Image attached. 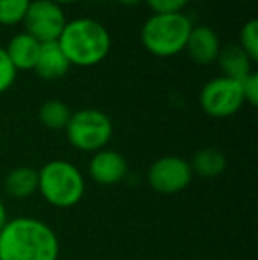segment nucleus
I'll use <instances>...</instances> for the list:
<instances>
[{
	"label": "nucleus",
	"instance_id": "nucleus-1",
	"mask_svg": "<svg viewBox=\"0 0 258 260\" xmlns=\"http://www.w3.org/2000/svg\"><path fill=\"white\" fill-rule=\"evenodd\" d=\"M59 239L46 223L34 218L7 221L0 232V260H57Z\"/></svg>",
	"mask_w": 258,
	"mask_h": 260
},
{
	"label": "nucleus",
	"instance_id": "nucleus-2",
	"mask_svg": "<svg viewBox=\"0 0 258 260\" xmlns=\"http://www.w3.org/2000/svg\"><path fill=\"white\" fill-rule=\"evenodd\" d=\"M59 46L76 68H94L108 57L112 50V36L101 21L94 18H75L67 20Z\"/></svg>",
	"mask_w": 258,
	"mask_h": 260
},
{
	"label": "nucleus",
	"instance_id": "nucleus-3",
	"mask_svg": "<svg viewBox=\"0 0 258 260\" xmlns=\"http://www.w3.org/2000/svg\"><path fill=\"white\" fill-rule=\"evenodd\" d=\"M191 28L193 21L186 13L151 14L141 25L140 41L151 55L170 58L186 50Z\"/></svg>",
	"mask_w": 258,
	"mask_h": 260
},
{
	"label": "nucleus",
	"instance_id": "nucleus-4",
	"mask_svg": "<svg viewBox=\"0 0 258 260\" xmlns=\"http://www.w3.org/2000/svg\"><path fill=\"white\" fill-rule=\"evenodd\" d=\"M38 189L52 206L67 209L82 200L85 181L78 168L64 159H53L38 172Z\"/></svg>",
	"mask_w": 258,
	"mask_h": 260
},
{
	"label": "nucleus",
	"instance_id": "nucleus-5",
	"mask_svg": "<svg viewBox=\"0 0 258 260\" xmlns=\"http://www.w3.org/2000/svg\"><path fill=\"white\" fill-rule=\"evenodd\" d=\"M69 144L83 152H97L106 147L114 135L110 117L97 108H83L71 115L65 126Z\"/></svg>",
	"mask_w": 258,
	"mask_h": 260
},
{
	"label": "nucleus",
	"instance_id": "nucleus-6",
	"mask_svg": "<svg viewBox=\"0 0 258 260\" xmlns=\"http://www.w3.org/2000/svg\"><path fill=\"white\" fill-rule=\"evenodd\" d=\"M244 105L241 82L227 76L210 78L200 90V106L209 117L227 119L239 112Z\"/></svg>",
	"mask_w": 258,
	"mask_h": 260
},
{
	"label": "nucleus",
	"instance_id": "nucleus-7",
	"mask_svg": "<svg viewBox=\"0 0 258 260\" xmlns=\"http://www.w3.org/2000/svg\"><path fill=\"white\" fill-rule=\"evenodd\" d=\"M65 23L67 18L64 9L50 0H32L23 18L25 32L41 45L59 41Z\"/></svg>",
	"mask_w": 258,
	"mask_h": 260
},
{
	"label": "nucleus",
	"instance_id": "nucleus-8",
	"mask_svg": "<svg viewBox=\"0 0 258 260\" xmlns=\"http://www.w3.org/2000/svg\"><path fill=\"white\" fill-rule=\"evenodd\" d=\"M149 184L154 191L173 195L188 188L193 172L186 159L179 156H163L149 168Z\"/></svg>",
	"mask_w": 258,
	"mask_h": 260
},
{
	"label": "nucleus",
	"instance_id": "nucleus-9",
	"mask_svg": "<svg viewBox=\"0 0 258 260\" xmlns=\"http://www.w3.org/2000/svg\"><path fill=\"white\" fill-rule=\"evenodd\" d=\"M89 174L97 184H117L128 174V161L121 152L101 149V151L94 152L92 159H90Z\"/></svg>",
	"mask_w": 258,
	"mask_h": 260
},
{
	"label": "nucleus",
	"instance_id": "nucleus-10",
	"mask_svg": "<svg viewBox=\"0 0 258 260\" xmlns=\"http://www.w3.org/2000/svg\"><path fill=\"white\" fill-rule=\"evenodd\" d=\"M221 41L217 32L209 25H193L191 28L190 39L186 43L188 57L198 66H209L214 64L219 55Z\"/></svg>",
	"mask_w": 258,
	"mask_h": 260
},
{
	"label": "nucleus",
	"instance_id": "nucleus-11",
	"mask_svg": "<svg viewBox=\"0 0 258 260\" xmlns=\"http://www.w3.org/2000/svg\"><path fill=\"white\" fill-rule=\"evenodd\" d=\"M39 50H41V43L35 41L25 30L20 32V34H14L6 46V53L16 71H30V69H34L35 60L39 57Z\"/></svg>",
	"mask_w": 258,
	"mask_h": 260
},
{
	"label": "nucleus",
	"instance_id": "nucleus-12",
	"mask_svg": "<svg viewBox=\"0 0 258 260\" xmlns=\"http://www.w3.org/2000/svg\"><path fill=\"white\" fill-rule=\"evenodd\" d=\"M69 68H71V64L62 53L59 43L55 41L41 45L39 57L34 66V71L39 75V78L46 80V82H53V80H59L67 75Z\"/></svg>",
	"mask_w": 258,
	"mask_h": 260
},
{
	"label": "nucleus",
	"instance_id": "nucleus-13",
	"mask_svg": "<svg viewBox=\"0 0 258 260\" xmlns=\"http://www.w3.org/2000/svg\"><path fill=\"white\" fill-rule=\"evenodd\" d=\"M216 62L221 69V76H227V78H232L235 82H241L249 73L255 71L253 69L255 62L246 55V52L239 45L223 46L219 50Z\"/></svg>",
	"mask_w": 258,
	"mask_h": 260
},
{
	"label": "nucleus",
	"instance_id": "nucleus-14",
	"mask_svg": "<svg viewBox=\"0 0 258 260\" xmlns=\"http://www.w3.org/2000/svg\"><path fill=\"white\" fill-rule=\"evenodd\" d=\"M39 175L34 168L18 167L13 168L4 179V188L6 193L13 199H27L32 193L38 191Z\"/></svg>",
	"mask_w": 258,
	"mask_h": 260
},
{
	"label": "nucleus",
	"instance_id": "nucleus-15",
	"mask_svg": "<svg viewBox=\"0 0 258 260\" xmlns=\"http://www.w3.org/2000/svg\"><path fill=\"white\" fill-rule=\"evenodd\" d=\"M191 172L200 177L205 179H214L217 175H221L227 168V157L221 151L212 147H207L198 151L193 157V161L190 163Z\"/></svg>",
	"mask_w": 258,
	"mask_h": 260
},
{
	"label": "nucleus",
	"instance_id": "nucleus-16",
	"mask_svg": "<svg viewBox=\"0 0 258 260\" xmlns=\"http://www.w3.org/2000/svg\"><path fill=\"white\" fill-rule=\"evenodd\" d=\"M71 115V108L60 100H50L46 103H43L41 108H39V120H41V124L53 131L65 129Z\"/></svg>",
	"mask_w": 258,
	"mask_h": 260
},
{
	"label": "nucleus",
	"instance_id": "nucleus-17",
	"mask_svg": "<svg viewBox=\"0 0 258 260\" xmlns=\"http://www.w3.org/2000/svg\"><path fill=\"white\" fill-rule=\"evenodd\" d=\"M32 0H0V27H14L23 23Z\"/></svg>",
	"mask_w": 258,
	"mask_h": 260
},
{
	"label": "nucleus",
	"instance_id": "nucleus-18",
	"mask_svg": "<svg viewBox=\"0 0 258 260\" xmlns=\"http://www.w3.org/2000/svg\"><path fill=\"white\" fill-rule=\"evenodd\" d=\"M239 46L246 52L253 62H258V21L255 18L248 20L239 30Z\"/></svg>",
	"mask_w": 258,
	"mask_h": 260
},
{
	"label": "nucleus",
	"instance_id": "nucleus-19",
	"mask_svg": "<svg viewBox=\"0 0 258 260\" xmlns=\"http://www.w3.org/2000/svg\"><path fill=\"white\" fill-rule=\"evenodd\" d=\"M152 14H175L184 13L191 0H145Z\"/></svg>",
	"mask_w": 258,
	"mask_h": 260
},
{
	"label": "nucleus",
	"instance_id": "nucleus-20",
	"mask_svg": "<svg viewBox=\"0 0 258 260\" xmlns=\"http://www.w3.org/2000/svg\"><path fill=\"white\" fill-rule=\"evenodd\" d=\"M16 75L18 71L11 64L9 57L6 53V48L0 46V94L7 92L13 87V83L16 82Z\"/></svg>",
	"mask_w": 258,
	"mask_h": 260
},
{
	"label": "nucleus",
	"instance_id": "nucleus-21",
	"mask_svg": "<svg viewBox=\"0 0 258 260\" xmlns=\"http://www.w3.org/2000/svg\"><path fill=\"white\" fill-rule=\"evenodd\" d=\"M241 90L244 96V103H249L251 106L258 105V75L255 71L241 80Z\"/></svg>",
	"mask_w": 258,
	"mask_h": 260
},
{
	"label": "nucleus",
	"instance_id": "nucleus-22",
	"mask_svg": "<svg viewBox=\"0 0 258 260\" xmlns=\"http://www.w3.org/2000/svg\"><path fill=\"white\" fill-rule=\"evenodd\" d=\"M7 223V212H6V207H4L2 200H0V232H2V229L6 226Z\"/></svg>",
	"mask_w": 258,
	"mask_h": 260
},
{
	"label": "nucleus",
	"instance_id": "nucleus-23",
	"mask_svg": "<svg viewBox=\"0 0 258 260\" xmlns=\"http://www.w3.org/2000/svg\"><path fill=\"white\" fill-rule=\"evenodd\" d=\"M117 2H121L122 6H138V4L145 2V0H117Z\"/></svg>",
	"mask_w": 258,
	"mask_h": 260
},
{
	"label": "nucleus",
	"instance_id": "nucleus-24",
	"mask_svg": "<svg viewBox=\"0 0 258 260\" xmlns=\"http://www.w3.org/2000/svg\"><path fill=\"white\" fill-rule=\"evenodd\" d=\"M50 2H53V4H57V6H67V4H72V2H78V0H50Z\"/></svg>",
	"mask_w": 258,
	"mask_h": 260
}]
</instances>
